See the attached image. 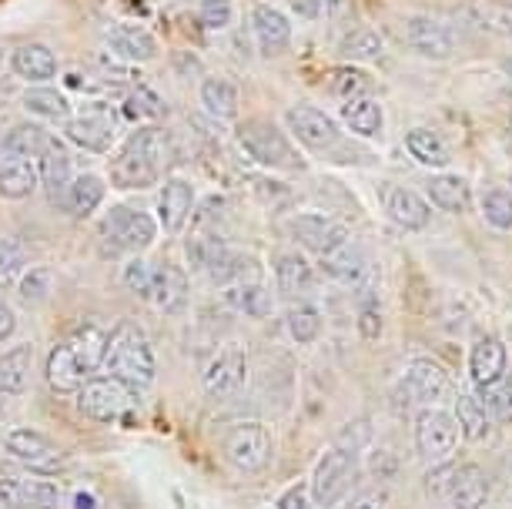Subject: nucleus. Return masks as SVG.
Here are the masks:
<instances>
[{"mask_svg":"<svg viewBox=\"0 0 512 509\" xmlns=\"http://www.w3.org/2000/svg\"><path fill=\"white\" fill-rule=\"evenodd\" d=\"M168 165H171L168 131L158 128V124H148V128H138L124 138L121 151L111 161V181L118 188L141 191L151 188Z\"/></svg>","mask_w":512,"mask_h":509,"instance_id":"1","label":"nucleus"},{"mask_svg":"<svg viewBox=\"0 0 512 509\" xmlns=\"http://www.w3.org/2000/svg\"><path fill=\"white\" fill-rule=\"evenodd\" d=\"M108 352V335L98 329H81L71 339L57 342L47 355V382L54 392H81L98 376Z\"/></svg>","mask_w":512,"mask_h":509,"instance_id":"2","label":"nucleus"},{"mask_svg":"<svg viewBox=\"0 0 512 509\" xmlns=\"http://www.w3.org/2000/svg\"><path fill=\"white\" fill-rule=\"evenodd\" d=\"M104 369L108 376L121 379L134 392L148 389L154 379V352L144 332L134 322H121L108 335V352H104Z\"/></svg>","mask_w":512,"mask_h":509,"instance_id":"3","label":"nucleus"},{"mask_svg":"<svg viewBox=\"0 0 512 509\" xmlns=\"http://www.w3.org/2000/svg\"><path fill=\"white\" fill-rule=\"evenodd\" d=\"M238 144L245 148L251 161L275 171H302L305 161L292 148V141L285 138L282 128H275L272 121H245L238 124Z\"/></svg>","mask_w":512,"mask_h":509,"instance_id":"4","label":"nucleus"},{"mask_svg":"<svg viewBox=\"0 0 512 509\" xmlns=\"http://www.w3.org/2000/svg\"><path fill=\"white\" fill-rule=\"evenodd\" d=\"M77 406L91 422H124L138 416V392L114 376H94L77 392Z\"/></svg>","mask_w":512,"mask_h":509,"instance_id":"5","label":"nucleus"},{"mask_svg":"<svg viewBox=\"0 0 512 509\" xmlns=\"http://www.w3.org/2000/svg\"><path fill=\"white\" fill-rule=\"evenodd\" d=\"M158 238V222L148 211L138 208H114L101 222V245L108 255H124V252H144Z\"/></svg>","mask_w":512,"mask_h":509,"instance_id":"6","label":"nucleus"},{"mask_svg":"<svg viewBox=\"0 0 512 509\" xmlns=\"http://www.w3.org/2000/svg\"><path fill=\"white\" fill-rule=\"evenodd\" d=\"M359 476V456L349 446H332L328 453L318 459L312 473V496L318 506H335L349 489L355 486Z\"/></svg>","mask_w":512,"mask_h":509,"instance_id":"7","label":"nucleus"},{"mask_svg":"<svg viewBox=\"0 0 512 509\" xmlns=\"http://www.w3.org/2000/svg\"><path fill=\"white\" fill-rule=\"evenodd\" d=\"M459 422L456 416H449V412H442L436 406L422 409L419 419H415V446H419V453L429 459V463H442V459L452 456V449L459 443Z\"/></svg>","mask_w":512,"mask_h":509,"instance_id":"8","label":"nucleus"},{"mask_svg":"<svg viewBox=\"0 0 512 509\" xmlns=\"http://www.w3.org/2000/svg\"><path fill=\"white\" fill-rule=\"evenodd\" d=\"M225 456L241 473H262L272 459V436L258 422H238L225 436Z\"/></svg>","mask_w":512,"mask_h":509,"instance_id":"9","label":"nucleus"},{"mask_svg":"<svg viewBox=\"0 0 512 509\" xmlns=\"http://www.w3.org/2000/svg\"><path fill=\"white\" fill-rule=\"evenodd\" d=\"M67 138L71 144L94 155H104L114 141H118V114L108 104H91L88 111H81L74 121H67Z\"/></svg>","mask_w":512,"mask_h":509,"instance_id":"10","label":"nucleus"},{"mask_svg":"<svg viewBox=\"0 0 512 509\" xmlns=\"http://www.w3.org/2000/svg\"><path fill=\"white\" fill-rule=\"evenodd\" d=\"M402 31H405V44H409L412 51H419L422 57H432V61L449 57L456 51V41H459L456 27L436 14H412Z\"/></svg>","mask_w":512,"mask_h":509,"instance_id":"11","label":"nucleus"},{"mask_svg":"<svg viewBox=\"0 0 512 509\" xmlns=\"http://www.w3.org/2000/svg\"><path fill=\"white\" fill-rule=\"evenodd\" d=\"M248 379V362L241 349H221L218 355H211V362L205 366V376H201V386L211 399H231L245 389Z\"/></svg>","mask_w":512,"mask_h":509,"instance_id":"12","label":"nucleus"},{"mask_svg":"<svg viewBox=\"0 0 512 509\" xmlns=\"http://www.w3.org/2000/svg\"><path fill=\"white\" fill-rule=\"evenodd\" d=\"M292 235L298 238V245L315 252L318 258L349 242V228L338 222V218L322 215V211H305V215L292 218Z\"/></svg>","mask_w":512,"mask_h":509,"instance_id":"13","label":"nucleus"},{"mask_svg":"<svg viewBox=\"0 0 512 509\" xmlns=\"http://www.w3.org/2000/svg\"><path fill=\"white\" fill-rule=\"evenodd\" d=\"M285 124L302 148L325 151L338 141V121H332L322 108H315V104H295V108H288Z\"/></svg>","mask_w":512,"mask_h":509,"instance_id":"14","label":"nucleus"},{"mask_svg":"<svg viewBox=\"0 0 512 509\" xmlns=\"http://www.w3.org/2000/svg\"><path fill=\"white\" fill-rule=\"evenodd\" d=\"M449 392H452L449 376L432 359H415L399 382V396L409 402H419V406H436Z\"/></svg>","mask_w":512,"mask_h":509,"instance_id":"15","label":"nucleus"},{"mask_svg":"<svg viewBox=\"0 0 512 509\" xmlns=\"http://www.w3.org/2000/svg\"><path fill=\"white\" fill-rule=\"evenodd\" d=\"M188 295H191V288H188V278L181 268L168 265V262L151 265V288H148V299L144 302L158 305V309L168 315H178L188 309Z\"/></svg>","mask_w":512,"mask_h":509,"instance_id":"16","label":"nucleus"},{"mask_svg":"<svg viewBox=\"0 0 512 509\" xmlns=\"http://www.w3.org/2000/svg\"><path fill=\"white\" fill-rule=\"evenodd\" d=\"M506 362H509V352H506V342L496 339V335H486L472 345V355H469V379L476 389H489L506 376Z\"/></svg>","mask_w":512,"mask_h":509,"instance_id":"17","label":"nucleus"},{"mask_svg":"<svg viewBox=\"0 0 512 509\" xmlns=\"http://www.w3.org/2000/svg\"><path fill=\"white\" fill-rule=\"evenodd\" d=\"M318 265H322V272L328 278H335V282H342L349 288H362L365 282H369V272H372L365 248L355 245L352 238L342 248H335V252L322 255V262H318Z\"/></svg>","mask_w":512,"mask_h":509,"instance_id":"18","label":"nucleus"},{"mask_svg":"<svg viewBox=\"0 0 512 509\" xmlns=\"http://www.w3.org/2000/svg\"><path fill=\"white\" fill-rule=\"evenodd\" d=\"M382 198H385V211H389V218L399 228H405V232H422V228H429L432 208L419 191L395 185V188H385Z\"/></svg>","mask_w":512,"mask_h":509,"instance_id":"19","label":"nucleus"},{"mask_svg":"<svg viewBox=\"0 0 512 509\" xmlns=\"http://www.w3.org/2000/svg\"><path fill=\"white\" fill-rule=\"evenodd\" d=\"M57 486L44 479H0V506L4 509H54Z\"/></svg>","mask_w":512,"mask_h":509,"instance_id":"20","label":"nucleus"},{"mask_svg":"<svg viewBox=\"0 0 512 509\" xmlns=\"http://www.w3.org/2000/svg\"><path fill=\"white\" fill-rule=\"evenodd\" d=\"M108 51L118 57V61H131V64H144L158 54V41H154L151 31L134 24H118L108 31Z\"/></svg>","mask_w":512,"mask_h":509,"instance_id":"21","label":"nucleus"},{"mask_svg":"<svg viewBox=\"0 0 512 509\" xmlns=\"http://www.w3.org/2000/svg\"><path fill=\"white\" fill-rule=\"evenodd\" d=\"M251 31H255V41L265 54H282L288 41H292V24L288 17L278 11V7L258 4L251 11Z\"/></svg>","mask_w":512,"mask_h":509,"instance_id":"22","label":"nucleus"},{"mask_svg":"<svg viewBox=\"0 0 512 509\" xmlns=\"http://www.w3.org/2000/svg\"><path fill=\"white\" fill-rule=\"evenodd\" d=\"M195 208V191L185 178H171L168 185L161 188V198H158V218H161V228L164 232H181Z\"/></svg>","mask_w":512,"mask_h":509,"instance_id":"23","label":"nucleus"},{"mask_svg":"<svg viewBox=\"0 0 512 509\" xmlns=\"http://www.w3.org/2000/svg\"><path fill=\"white\" fill-rule=\"evenodd\" d=\"M11 71L31 84H51L57 78V57L44 44H24L11 54Z\"/></svg>","mask_w":512,"mask_h":509,"instance_id":"24","label":"nucleus"},{"mask_svg":"<svg viewBox=\"0 0 512 509\" xmlns=\"http://www.w3.org/2000/svg\"><path fill=\"white\" fill-rule=\"evenodd\" d=\"M275 278H278V292L288 295V299H305L318 285V272L305 255H278Z\"/></svg>","mask_w":512,"mask_h":509,"instance_id":"25","label":"nucleus"},{"mask_svg":"<svg viewBox=\"0 0 512 509\" xmlns=\"http://www.w3.org/2000/svg\"><path fill=\"white\" fill-rule=\"evenodd\" d=\"M489 479L479 466H459L449 483V503L456 509H486L489 506Z\"/></svg>","mask_w":512,"mask_h":509,"instance_id":"26","label":"nucleus"},{"mask_svg":"<svg viewBox=\"0 0 512 509\" xmlns=\"http://www.w3.org/2000/svg\"><path fill=\"white\" fill-rule=\"evenodd\" d=\"M54 144L57 141L51 138V131H44L41 124H14L0 141V151L4 158H44Z\"/></svg>","mask_w":512,"mask_h":509,"instance_id":"27","label":"nucleus"},{"mask_svg":"<svg viewBox=\"0 0 512 509\" xmlns=\"http://www.w3.org/2000/svg\"><path fill=\"white\" fill-rule=\"evenodd\" d=\"M37 181H41V168L34 165V158H4L0 161V198L21 201L34 195Z\"/></svg>","mask_w":512,"mask_h":509,"instance_id":"28","label":"nucleus"},{"mask_svg":"<svg viewBox=\"0 0 512 509\" xmlns=\"http://www.w3.org/2000/svg\"><path fill=\"white\" fill-rule=\"evenodd\" d=\"M21 104L27 114H34V118H41V121H51V124H61L71 118V101H67V94L51 88V84H31V88L24 91Z\"/></svg>","mask_w":512,"mask_h":509,"instance_id":"29","label":"nucleus"},{"mask_svg":"<svg viewBox=\"0 0 512 509\" xmlns=\"http://www.w3.org/2000/svg\"><path fill=\"white\" fill-rule=\"evenodd\" d=\"M104 201V181L101 175H91V171H84V175H77L71 181V188H67V195L61 198V205L67 215L74 218H91L98 205Z\"/></svg>","mask_w":512,"mask_h":509,"instance_id":"30","label":"nucleus"},{"mask_svg":"<svg viewBox=\"0 0 512 509\" xmlns=\"http://www.w3.org/2000/svg\"><path fill=\"white\" fill-rule=\"evenodd\" d=\"M342 124L352 134H359V138H375V134H382V124H385L382 104L375 98H369V94H362V98H349L342 104Z\"/></svg>","mask_w":512,"mask_h":509,"instance_id":"31","label":"nucleus"},{"mask_svg":"<svg viewBox=\"0 0 512 509\" xmlns=\"http://www.w3.org/2000/svg\"><path fill=\"white\" fill-rule=\"evenodd\" d=\"M425 195L429 201L442 211H449V215H459V211H466L472 205V188L469 181L462 175H436L429 178V185H425Z\"/></svg>","mask_w":512,"mask_h":509,"instance_id":"32","label":"nucleus"},{"mask_svg":"<svg viewBox=\"0 0 512 509\" xmlns=\"http://www.w3.org/2000/svg\"><path fill=\"white\" fill-rule=\"evenodd\" d=\"M405 151L412 155V161H419L425 168H446L452 158L449 144L432 128H412L405 134Z\"/></svg>","mask_w":512,"mask_h":509,"instance_id":"33","label":"nucleus"},{"mask_svg":"<svg viewBox=\"0 0 512 509\" xmlns=\"http://www.w3.org/2000/svg\"><path fill=\"white\" fill-rule=\"evenodd\" d=\"M31 362H34V349L27 342L0 355V392L21 396L27 389V379H31Z\"/></svg>","mask_w":512,"mask_h":509,"instance_id":"34","label":"nucleus"},{"mask_svg":"<svg viewBox=\"0 0 512 509\" xmlns=\"http://www.w3.org/2000/svg\"><path fill=\"white\" fill-rule=\"evenodd\" d=\"M41 181H44V191L51 201H61L67 195V188H71V155H67V148H61V141L54 144L51 151L41 158Z\"/></svg>","mask_w":512,"mask_h":509,"instance_id":"35","label":"nucleus"},{"mask_svg":"<svg viewBox=\"0 0 512 509\" xmlns=\"http://www.w3.org/2000/svg\"><path fill=\"white\" fill-rule=\"evenodd\" d=\"M225 302L231 309L245 312L248 319H265L272 312V292L265 288V282H245V285H231V288H221Z\"/></svg>","mask_w":512,"mask_h":509,"instance_id":"36","label":"nucleus"},{"mask_svg":"<svg viewBox=\"0 0 512 509\" xmlns=\"http://www.w3.org/2000/svg\"><path fill=\"white\" fill-rule=\"evenodd\" d=\"M201 104L211 118L235 121L238 118V88L228 78H205L201 81Z\"/></svg>","mask_w":512,"mask_h":509,"instance_id":"37","label":"nucleus"},{"mask_svg":"<svg viewBox=\"0 0 512 509\" xmlns=\"http://www.w3.org/2000/svg\"><path fill=\"white\" fill-rule=\"evenodd\" d=\"M208 275L215 278V285L231 288V285H245V282H262V265L245 252H228Z\"/></svg>","mask_w":512,"mask_h":509,"instance_id":"38","label":"nucleus"},{"mask_svg":"<svg viewBox=\"0 0 512 509\" xmlns=\"http://www.w3.org/2000/svg\"><path fill=\"white\" fill-rule=\"evenodd\" d=\"M456 422L459 432L469 439V443H479V439L489 436V409L486 402L476 396H459L456 402Z\"/></svg>","mask_w":512,"mask_h":509,"instance_id":"39","label":"nucleus"},{"mask_svg":"<svg viewBox=\"0 0 512 509\" xmlns=\"http://www.w3.org/2000/svg\"><path fill=\"white\" fill-rule=\"evenodd\" d=\"M285 322H288V332H292V339L302 342V345L315 342L318 335H322V325H325L322 322V312H318L312 302L292 305V309H288V315H285Z\"/></svg>","mask_w":512,"mask_h":509,"instance_id":"40","label":"nucleus"},{"mask_svg":"<svg viewBox=\"0 0 512 509\" xmlns=\"http://www.w3.org/2000/svg\"><path fill=\"white\" fill-rule=\"evenodd\" d=\"M4 449L11 456H17V459H27V463H37V459L51 456V443H47L41 432H34V429H14V432H7Z\"/></svg>","mask_w":512,"mask_h":509,"instance_id":"41","label":"nucleus"},{"mask_svg":"<svg viewBox=\"0 0 512 509\" xmlns=\"http://www.w3.org/2000/svg\"><path fill=\"white\" fill-rule=\"evenodd\" d=\"M482 218H486L489 228H499V232H512V191L506 188H489L482 195Z\"/></svg>","mask_w":512,"mask_h":509,"instance_id":"42","label":"nucleus"},{"mask_svg":"<svg viewBox=\"0 0 512 509\" xmlns=\"http://www.w3.org/2000/svg\"><path fill=\"white\" fill-rule=\"evenodd\" d=\"M342 51L349 57H359V61H372V57L382 54V37L372 27H355V31L345 34Z\"/></svg>","mask_w":512,"mask_h":509,"instance_id":"43","label":"nucleus"},{"mask_svg":"<svg viewBox=\"0 0 512 509\" xmlns=\"http://www.w3.org/2000/svg\"><path fill=\"white\" fill-rule=\"evenodd\" d=\"M24 278V248L11 242V238H0V288H11Z\"/></svg>","mask_w":512,"mask_h":509,"instance_id":"44","label":"nucleus"},{"mask_svg":"<svg viewBox=\"0 0 512 509\" xmlns=\"http://www.w3.org/2000/svg\"><path fill=\"white\" fill-rule=\"evenodd\" d=\"M482 402H486L492 419L512 422V372H509V376H502L496 386L482 389Z\"/></svg>","mask_w":512,"mask_h":509,"instance_id":"45","label":"nucleus"},{"mask_svg":"<svg viewBox=\"0 0 512 509\" xmlns=\"http://www.w3.org/2000/svg\"><path fill=\"white\" fill-rule=\"evenodd\" d=\"M369 74L362 71V67H338L332 74V91L338 94L342 101L349 98H362V94H369Z\"/></svg>","mask_w":512,"mask_h":509,"instance_id":"46","label":"nucleus"},{"mask_svg":"<svg viewBox=\"0 0 512 509\" xmlns=\"http://www.w3.org/2000/svg\"><path fill=\"white\" fill-rule=\"evenodd\" d=\"M124 111L134 114V118H141V121H158V118L168 114L164 101L154 91H134L128 98V104H124Z\"/></svg>","mask_w":512,"mask_h":509,"instance_id":"47","label":"nucleus"},{"mask_svg":"<svg viewBox=\"0 0 512 509\" xmlns=\"http://www.w3.org/2000/svg\"><path fill=\"white\" fill-rule=\"evenodd\" d=\"M231 17H235V4L231 0H201L198 4V21L205 27H228Z\"/></svg>","mask_w":512,"mask_h":509,"instance_id":"48","label":"nucleus"},{"mask_svg":"<svg viewBox=\"0 0 512 509\" xmlns=\"http://www.w3.org/2000/svg\"><path fill=\"white\" fill-rule=\"evenodd\" d=\"M47 288H51V275L44 272V268H31V272H24V278L17 282V292H21L24 302H44L47 299Z\"/></svg>","mask_w":512,"mask_h":509,"instance_id":"49","label":"nucleus"},{"mask_svg":"<svg viewBox=\"0 0 512 509\" xmlns=\"http://www.w3.org/2000/svg\"><path fill=\"white\" fill-rule=\"evenodd\" d=\"M151 265L154 262H144V258H134V262L124 268V285L131 288L134 295L148 299V288H151Z\"/></svg>","mask_w":512,"mask_h":509,"instance_id":"50","label":"nucleus"},{"mask_svg":"<svg viewBox=\"0 0 512 509\" xmlns=\"http://www.w3.org/2000/svg\"><path fill=\"white\" fill-rule=\"evenodd\" d=\"M278 509H312V503H308V496H305V486L285 489L282 499H278Z\"/></svg>","mask_w":512,"mask_h":509,"instance_id":"51","label":"nucleus"},{"mask_svg":"<svg viewBox=\"0 0 512 509\" xmlns=\"http://www.w3.org/2000/svg\"><path fill=\"white\" fill-rule=\"evenodd\" d=\"M345 509H389V496L375 489V493H362V496H355L352 503L345 506Z\"/></svg>","mask_w":512,"mask_h":509,"instance_id":"52","label":"nucleus"},{"mask_svg":"<svg viewBox=\"0 0 512 509\" xmlns=\"http://www.w3.org/2000/svg\"><path fill=\"white\" fill-rule=\"evenodd\" d=\"M288 4H292L295 14L308 17V21H315V17L325 14V0H288Z\"/></svg>","mask_w":512,"mask_h":509,"instance_id":"53","label":"nucleus"},{"mask_svg":"<svg viewBox=\"0 0 512 509\" xmlns=\"http://www.w3.org/2000/svg\"><path fill=\"white\" fill-rule=\"evenodd\" d=\"M359 329H362V335H369V339H375V335L382 332V322H379V315H375V309L362 312V319H359Z\"/></svg>","mask_w":512,"mask_h":509,"instance_id":"54","label":"nucleus"},{"mask_svg":"<svg viewBox=\"0 0 512 509\" xmlns=\"http://www.w3.org/2000/svg\"><path fill=\"white\" fill-rule=\"evenodd\" d=\"M14 312L11 309H7V305H0V342H4V339H11V335H14Z\"/></svg>","mask_w":512,"mask_h":509,"instance_id":"55","label":"nucleus"},{"mask_svg":"<svg viewBox=\"0 0 512 509\" xmlns=\"http://www.w3.org/2000/svg\"><path fill=\"white\" fill-rule=\"evenodd\" d=\"M74 509H98V499L91 493H77L74 496Z\"/></svg>","mask_w":512,"mask_h":509,"instance_id":"56","label":"nucleus"},{"mask_svg":"<svg viewBox=\"0 0 512 509\" xmlns=\"http://www.w3.org/2000/svg\"><path fill=\"white\" fill-rule=\"evenodd\" d=\"M502 71H506L509 78H512V57H506V61H502Z\"/></svg>","mask_w":512,"mask_h":509,"instance_id":"57","label":"nucleus"},{"mask_svg":"<svg viewBox=\"0 0 512 509\" xmlns=\"http://www.w3.org/2000/svg\"><path fill=\"white\" fill-rule=\"evenodd\" d=\"M496 7H506V11H512V0H492Z\"/></svg>","mask_w":512,"mask_h":509,"instance_id":"58","label":"nucleus"},{"mask_svg":"<svg viewBox=\"0 0 512 509\" xmlns=\"http://www.w3.org/2000/svg\"><path fill=\"white\" fill-rule=\"evenodd\" d=\"M0 64H4V51H0Z\"/></svg>","mask_w":512,"mask_h":509,"instance_id":"59","label":"nucleus"}]
</instances>
